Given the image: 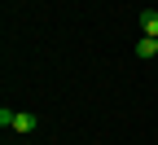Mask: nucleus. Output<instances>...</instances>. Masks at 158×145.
<instances>
[{"instance_id": "f257e3e1", "label": "nucleus", "mask_w": 158, "mask_h": 145, "mask_svg": "<svg viewBox=\"0 0 158 145\" xmlns=\"http://www.w3.org/2000/svg\"><path fill=\"white\" fill-rule=\"evenodd\" d=\"M141 31L158 40V9H141Z\"/></svg>"}, {"instance_id": "f03ea898", "label": "nucleus", "mask_w": 158, "mask_h": 145, "mask_svg": "<svg viewBox=\"0 0 158 145\" xmlns=\"http://www.w3.org/2000/svg\"><path fill=\"white\" fill-rule=\"evenodd\" d=\"M35 123H40L35 114H27V110H18V114H13V132H35Z\"/></svg>"}, {"instance_id": "7ed1b4c3", "label": "nucleus", "mask_w": 158, "mask_h": 145, "mask_svg": "<svg viewBox=\"0 0 158 145\" xmlns=\"http://www.w3.org/2000/svg\"><path fill=\"white\" fill-rule=\"evenodd\" d=\"M136 57H145V62H149V57H158V40H154V35L136 40Z\"/></svg>"}]
</instances>
